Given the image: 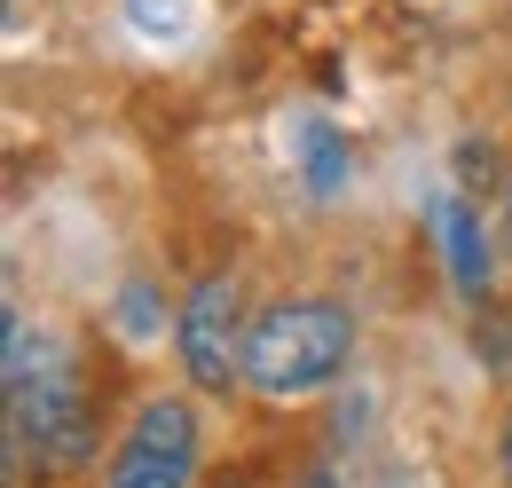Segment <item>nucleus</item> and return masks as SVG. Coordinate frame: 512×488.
I'll list each match as a JSON object with an SVG mask.
<instances>
[{
	"instance_id": "obj_1",
	"label": "nucleus",
	"mask_w": 512,
	"mask_h": 488,
	"mask_svg": "<svg viewBox=\"0 0 512 488\" xmlns=\"http://www.w3.org/2000/svg\"><path fill=\"white\" fill-rule=\"evenodd\" d=\"M32 457H40V473L87 465L95 394H87V370L64 331H32L24 315H8V488H24Z\"/></svg>"
},
{
	"instance_id": "obj_2",
	"label": "nucleus",
	"mask_w": 512,
	"mask_h": 488,
	"mask_svg": "<svg viewBox=\"0 0 512 488\" xmlns=\"http://www.w3.org/2000/svg\"><path fill=\"white\" fill-rule=\"evenodd\" d=\"M355 363V315L339 300H276L253 315V347H245V386L260 402H316L331 394Z\"/></svg>"
},
{
	"instance_id": "obj_3",
	"label": "nucleus",
	"mask_w": 512,
	"mask_h": 488,
	"mask_svg": "<svg viewBox=\"0 0 512 488\" xmlns=\"http://www.w3.org/2000/svg\"><path fill=\"white\" fill-rule=\"evenodd\" d=\"M245 347H253V323H245V284L229 268L197 276L182 307H174V355L182 378L197 394H237L245 386Z\"/></svg>"
},
{
	"instance_id": "obj_4",
	"label": "nucleus",
	"mask_w": 512,
	"mask_h": 488,
	"mask_svg": "<svg viewBox=\"0 0 512 488\" xmlns=\"http://www.w3.org/2000/svg\"><path fill=\"white\" fill-rule=\"evenodd\" d=\"M197 457H205V426L182 394H150L127 418L103 488H197Z\"/></svg>"
},
{
	"instance_id": "obj_5",
	"label": "nucleus",
	"mask_w": 512,
	"mask_h": 488,
	"mask_svg": "<svg viewBox=\"0 0 512 488\" xmlns=\"http://www.w3.org/2000/svg\"><path fill=\"white\" fill-rule=\"evenodd\" d=\"M434 213V237H442V260H449V284H457V300H489V237H481V213L465 205V197H434L426 205Z\"/></svg>"
},
{
	"instance_id": "obj_6",
	"label": "nucleus",
	"mask_w": 512,
	"mask_h": 488,
	"mask_svg": "<svg viewBox=\"0 0 512 488\" xmlns=\"http://www.w3.org/2000/svg\"><path fill=\"white\" fill-rule=\"evenodd\" d=\"M284 150H292V166H300L308 197H339V189L355 182V142L323 119V111H300V119L284 126Z\"/></svg>"
},
{
	"instance_id": "obj_7",
	"label": "nucleus",
	"mask_w": 512,
	"mask_h": 488,
	"mask_svg": "<svg viewBox=\"0 0 512 488\" xmlns=\"http://www.w3.org/2000/svg\"><path fill=\"white\" fill-rule=\"evenodd\" d=\"M111 323H119V339H134V347H150V339H166V292L134 276L127 292H119V307H111Z\"/></svg>"
},
{
	"instance_id": "obj_8",
	"label": "nucleus",
	"mask_w": 512,
	"mask_h": 488,
	"mask_svg": "<svg viewBox=\"0 0 512 488\" xmlns=\"http://www.w3.org/2000/svg\"><path fill=\"white\" fill-rule=\"evenodd\" d=\"M127 24L142 40H182L190 32V0H127Z\"/></svg>"
},
{
	"instance_id": "obj_9",
	"label": "nucleus",
	"mask_w": 512,
	"mask_h": 488,
	"mask_svg": "<svg viewBox=\"0 0 512 488\" xmlns=\"http://www.w3.org/2000/svg\"><path fill=\"white\" fill-rule=\"evenodd\" d=\"M497 465H505V481H512V418H505V433H497Z\"/></svg>"
},
{
	"instance_id": "obj_10",
	"label": "nucleus",
	"mask_w": 512,
	"mask_h": 488,
	"mask_svg": "<svg viewBox=\"0 0 512 488\" xmlns=\"http://www.w3.org/2000/svg\"><path fill=\"white\" fill-rule=\"evenodd\" d=\"M497 205H505V237H512V166H505V182H497Z\"/></svg>"
},
{
	"instance_id": "obj_11",
	"label": "nucleus",
	"mask_w": 512,
	"mask_h": 488,
	"mask_svg": "<svg viewBox=\"0 0 512 488\" xmlns=\"http://www.w3.org/2000/svg\"><path fill=\"white\" fill-rule=\"evenodd\" d=\"M300 488H339V473H308V481H300Z\"/></svg>"
},
{
	"instance_id": "obj_12",
	"label": "nucleus",
	"mask_w": 512,
	"mask_h": 488,
	"mask_svg": "<svg viewBox=\"0 0 512 488\" xmlns=\"http://www.w3.org/2000/svg\"><path fill=\"white\" fill-rule=\"evenodd\" d=\"M213 488H245V481H213Z\"/></svg>"
}]
</instances>
